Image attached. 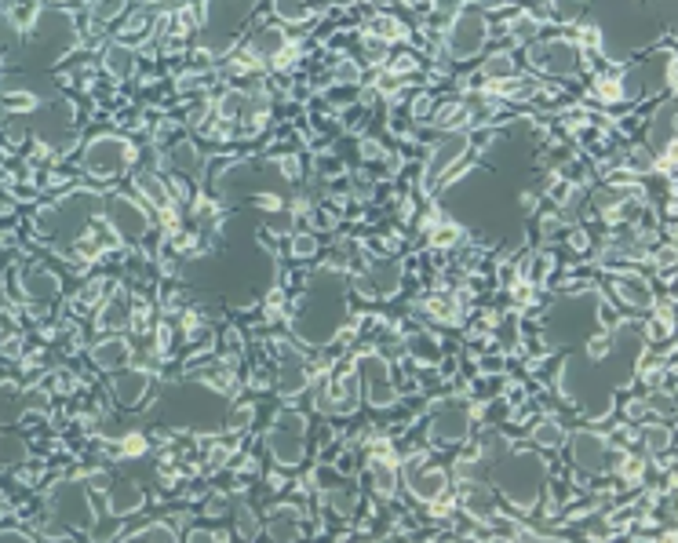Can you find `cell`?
I'll list each match as a JSON object with an SVG mask.
<instances>
[{
    "label": "cell",
    "mask_w": 678,
    "mask_h": 543,
    "mask_svg": "<svg viewBox=\"0 0 678 543\" xmlns=\"http://www.w3.org/2000/svg\"><path fill=\"white\" fill-rule=\"evenodd\" d=\"M489 478L496 493L514 507V511H533L547 489V463L536 452H503L493 467Z\"/></svg>",
    "instance_id": "cell-1"
},
{
    "label": "cell",
    "mask_w": 678,
    "mask_h": 543,
    "mask_svg": "<svg viewBox=\"0 0 678 543\" xmlns=\"http://www.w3.org/2000/svg\"><path fill=\"white\" fill-rule=\"evenodd\" d=\"M599 299L595 295H573V299H562L551 317H547V335L555 343H569V339H588L595 328H599Z\"/></svg>",
    "instance_id": "cell-2"
},
{
    "label": "cell",
    "mask_w": 678,
    "mask_h": 543,
    "mask_svg": "<svg viewBox=\"0 0 678 543\" xmlns=\"http://www.w3.org/2000/svg\"><path fill=\"white\" fill-rule=\"evenodd\" d=\"M267 449L278 467H300L307 456V416L296 409H281L267 434Z\"/></svg>",
    "instance_id": "cell-3"
},
{
    "label": "cell",
    "mask_w": 678,
    "mask_h": 543,
    "mask_svg": "<svg viewBox=\"0 0 678 543\" xmlns=\"http://www.w3.org/2000/svg\"><path fill=\"white\" fill-rule=\"evenodd\" d=\"M256 0H208L205 4V37H208V51H227L238 37V29L245 26V18L252 15Z\"/></svg>",
    "instance_id": "cell-4"
},
{
    "label": "cell",
    "mask_w": 678,
    "mask_h": 543,
    "mask_svg": "<svg viewBox=\"0 0 678 543\" xmlns=\"http://www.w3.org/2000/svg\"><path fill=\"white\" fill-rule=\"evenodd\" d=\"M48 507L51 515L66 526V529H91L95 526V511H91V489L84 482H58L51 493H48Z\"/></svg>",
    "instance_id": "cell-5"
},
{
    "label": "cell",
    "mask_w": 678,
    "mask_h": 543,
    "mask_svg": "<svg viewBox=\"0 0 678 543\" xmlns=\"http://www.w3.org/2000/svg\"><path fill=\"white\" fill-rule=\"evenodd\" d=\"M354 372H357V383H361V394H365L368 405H376V409L397 405L401 390H397V383H394V372H390L387 357H379V354L368 350V354H361V357L354 361Z\"/></svg>",
    "instance_id": "cell-6"
},
{
    "label": "cell",
    "mask_w": 678,
    "mask_h": 543,
    "mask_svg": "<svg viewBox=\"0 0 678 543\" xmlns=\"http://www.w3.org/2000/svg\"><path fill=\"white\" fill-rule=\"evenodd\" d=\"M471 423H474L471 401L467 398H445V401L434 405L427 438H430V445H460V442H467Z\"/></svg>",
    "instance_id": "cell-7"
},
{
    "label": "cell",
    "mask_w": 678,
    "mask_h": 543,
    "mask_svg": "<svg viewBox=\"0 0 678 543\" xmlns=\"http://www.w3.org/2000/svg\"><path fill=\"white\" fill-rule=\"evenodd\" d=\"M132 157H135V150H132L128 139H121V135H99L84 150V168L95 179H113V176H121L132 165Z\"/></svg>",
    "instance_id": "cell-8"
},
{
    "label": "cell",
    "mask_w": 678,
    "mask_h": 543,
    "mask_svg": "<svg viewBox=\"0 0 678 543\" xmlns=\"http://www.w3.org/2000/svg\"><path fill=\"white\" fill-rule=\"evenodd\" d=\"M485 37H489V22H485V15H482L478 7H463V11H456V18L449 22L445 48H449L452 59H474V55L482 51Z\"/></svg>",
    "instance_id": "cell-9"
},
{
    "label": "cell",
    "mask_w": 678,
    "mask_h": 543,
    "mask_svg": "<svg viewBox=\"0 0 678 543\" xmlns=\"http://www.w3.org/2000/svg\"><path fill=\"white\" fill-rule=\"evenodd\" d=\"M529 62H533V69H540V73L562 80V77H573V73L580 69L584 55H580V48H577L573 40L551 37V40H536V44L529 48Z\"/></svg>",
    "instance_id": "cell-10"
},
{
    "label": "cell",
    "mask_w": 678,
    "mask_h": 543,
    "mask_svg": "<svg viewBox=\"0 0 678 543\" xmlns=\"http://www.w3.org/2000/svg\"><path fill=\"white\" fill-rule=\"evenodd\" d=\"M405 489L412 493V500L430 504V500L449 493V471L441 463H434L427 452H416L405 463Z\"/></svg>",
    "instance_id": "cell-11"
},
{
    "label": "cell",
    "mask_w": 678,
    "mask_h": 543,
    "mask_svg": "<svg viewBox=\"0 0 678 543\" xmlns=\"http://www.w3.org/2000/svg\"><path fill=\"white\" fill-rule=\"evenodd\" d=\"M467 150H471V135H467V132H449V135L430 150V157H427L423 186L434 190L438 183H445V176H449V172L467 157Z\"/></svg>",
    "instance_id": "cell-12"
},
{
    "label": "cell",
    "mask_w": 678,
    "mask_h": 543,
    "mask_svg": "<svg viewBox=\"0 0 678 543\" xmlns=\"http://www.w3.org/2000/svg\"><path fill=\"white\" fill-rule=\"evenodd\" d=\"M102 205H106V219H110V227H113L117 238H124V241L146 238V230H150V212H146L143 205H135L132 197H121V194H110Z\"/></svg>",
    "instance_id": "cell-13"
},
{
    "label": "cell",
    "mask_w": 678,
    "mask_h": 543,
    "mask_svg": "<svg viewBox=\"0 0 678 543\" xmlns=\"http://www.w3.org/2000/svg\"><path fill=\"white\" fill-rule=\"evenodd\" d=\"M609 449H613V445H609L599 431H580V434H573V442H569L573 463H577V471H584V474L606 471V467H609Z\"/></svg>",
    "instance_id": "cell-14"
},
{
    "label": "cell",
    "mask_w": 678,
    "mask_h": 543,
    "mask_svg": "<svg viewBox=\"0 0 678 543\" xmlns=\"http://www.w3.org/2000/svg\"><path fill=\"white\" fill-rule=\"evenodd\" d=\"M110 376H113V379H110V394H113V401L124 405V409L139 405V401L150 394V387H154V372L135 368V365H124V368L110 372Z\"/></svg>",
    "instance_id": "cell-15"
},
{
    "label": "cell",
    "mask_w": 678,
    "mask_h": 543,
    "mask_svg": "<svg viewBox=\"0 0 678 543\" xmlns=\"http://www.w3.org/2000/svg\"><path fill=\"white\" fill-rule=\"evenodd\" d=\"M278 350H281V354H278L274 383H278L285 394H300V390L311 383V365H307V357H303L296 346H289V343H281Z\"/></svg>",
    "instance_id": "cell-16"
},
{
    "label": "cell",
    "mask_w": 678,
    "mask_h": 543,
    "mask_svg": "<svg viewBox=\"0 0 678 543\" xmlns=\"http://www.w3.org/2000/svg\"><path fill=\"white\" fill-rule=\"evenodd\" d=\"M292 48V40H289V33L285 29H278V26H260L256 33H252V40H249V59H263V62H278L285 51Z\"/></svg>",
    "instance_id": "cell-17"
},
{
    "label": "cell",
    "mask_w": 678,
    "mask_h": 543,
    "mask_svg": "<svg viewBox=\"0 0 678 543\" xmlns=\"http://www.w3.org/2000/svg\"><path fill=\"white\" fill-rule=\"evenodd\" d=\"M91 361L102 368V372H117V368H124V365H132V343L124 339V335H106V339H99L95 346H91Z\"/></svg>",
    "instance_id": "cell-18"
},
{
    "label": "cell",
    "mask_w": 678,
    "mask_h": 543,
    "mask_svg": "<svg viewBox=\"0 0 678 543\" xmlns=\"http://www.w3.org/2000/svg\"><path fill=\"white\" fill-rule=\"evenodd\" d=\"M646 143H650V154H668V150H675V99L664 102V106L653 113Z\"/></svg>",
    "instance_id": "cell-19"
},
{
    "label": "cell",
    "mask_w": 678,
    "mask_h": 543,
    "mask_svg": "<svg viewBox=\"0 0 678 543\" xmlns=\"http://www.w3.org/2000/svg\"><path fill=\"white\" fill-rule=\"evenodd\" d=\"M18 284H22V295H26V299H33V303H44V299L58 295V277L48 271V267H40V263L22 267Z\"/></svg>",
    "instance_id": "cell-20"
},
{
    "label": "cell",
    "mask_w": 678,
    "mask_h": 543,
    "mask_svg": "<svg viewBox=\"0 0 678 543\" xmlns=\"http://www.w3.org/2000/svg\"><path fill=\"white\" fill-rule=\"evenodd\" d=\"M132 299L124 295V292H113V295H106V303L99 306V317H95V328H102V332H121V328H128L132 325Z\"/></svg>",
    "instance_id": "cell-21"
},
{
    "label": "cell",
    "mask_w": 678,
    "mask_h": 543,
    "mask_svg": "<svg viewBox=\"0 0 678 543\" xmlns=\"http://www.w3.org/2000/svg\"><path fill=\"white\" fill-rule=\"evenodd\" d=\"M263 533L270 540H296L300 537V511L292 504H278L267 511V522H263Z\"/></svg>",
    "instance_id": "cell-22"
},
{
    "label": "cell",
    "mask_w": 678,
    "mask_h": 543,
    "mask_svg": "<svg viewBox=\"0 0 678 543\" xmlns=\"http://www.w3.org/2000/svg\"><path fill=\"white\" fill-rule=\"evenodd\" d=\"M613 292L620 295V303H628L631 310H650L653 306V292L639 273H617L613 277Z\"/></svg>",
    "instance_id": "cell-23"
},
{
    "label": "cell",
    "mask_w": 678,
    "mask_h": 543,
    "mask_svg": "<svg viewBox=\"0 0 678 543\" xmlns=\"http://www.w3.org/2000/svg\"><path fill=\"white\" fill-rule=\"evenodd\" d=\"M143 504H146V493H143L139 482H117V485H110V511H113L117 518L135 515Z\"/></svg>",
    "instance_id": "cell-24"
},
{
    "label": "cell",
    "mask_w": 678,
    "mask_h": 543,
    "mask_svg": "<svg viewBox=\"0 0 678 543\" xmlns=\"http://www.w3.org/2000/svg\"><path fill=\"white\" fill-rule=\"evenodd\" d=\"M372 489L379 500H394L397 493V471L390 463V456H372Z\"/></svg>",
    "instance_id": "cell-25"
},
{
    "label": "cell",
    "mask_w": 678,
    "mask_h": 543,
    "mask_svg": "<svg viewBox=\"0 0 678 543\" xmlns=\"http://www.w3.org/2000/svg\"><path fill=\"white\" fill-rule=\"evenodd\" d=\"M639 442L650 456H668L672 452V427L668 423H642L639 427Z\"/></svg>",
    "instance_id": "cell-26"
},
{
    "label": "cell",
    "mask_w": 678,
    "mask_h": 543,
    "mask_svg": "<svg viewBox=\"0 0 678 543\" xmlns=\"http://www.w3.org/2000/svg\"><path fill=\"white\" fill-rule=\"evenodd\" d=\"M529 442H536L540 449H562V445H566V427H562L555 416H544V420L529 431Z\"/></svg>",
    "instance_id": "cell-27"
},
{
    "label": "cell",
    "mask_w": 678,
    "mask_h": 543,
    "mask_svg": "<svg viewBox=\"0 0 678 543\" xmlns=\"http://www.w3.org/2000/svg\"><path fill=\"white\" fill-rule=\"evenodd\" d=\"M135 51L128 48V44H113L110 51H106V69H110V77H117V80H128L132 73H135Z\"/></svg>",
    "instance_id": "cell-28"
},
{
    "label": "cell",
    "mask_w": 678,
    "mask_h": 543,
    "mask_svg": "<svg viewBox=\"0 0 678 543\" xmlns=\"http://www.w3.org/2000/svg\"><path fill=\"white\" fill-rule=\"evenodd\" d=\"M274 15H278L281 22L300 26V22L311 18V0H274Z\"/></svg>",
    "instance_id": "cell-29"
},
{
    "label": "cell",
    "mask_w": 678,
    "mask_h": 543,
    "mask_svg": "<svg viewBox=\"0 0 678 543\" xmlns=\"http://www.w3.org/2000/svg\"><path fill=\"white\" fill-rule=\"evenodd\" d=\"M128 540L132 543H168V540H175V529H172L168 522H150V526H143L139 533H132Z\"/></svg>",
    "instance_id": "cell-30"
},
{
    "label": "cell",
    "mask_w": 678,
    "mask_h": 543,
    "mask_svg": "<svg viewBox=\"0 0 678 543\" xmlns=\"http://www.w3.org/2000/svg\"><path fill=\"white\" fill-rule=\"evenodd\" d=\"M172 165H175L179 172H197V168L205 165V157H201V150H194L190 143H179V146H172Z\"/></svg>",
    "instance_id": "cell-31"
},
{
    "label": "cell",
    "mask_w": 678,
    "mask_h": 543,
    "mask_svg": "<svg viewBox=\"0 0 678 543\" xmlns=\"http://www.w3.org/2000/svg\"><path fill=\"white\" fill-rule=\"evenodd\" d=\"M408 354H416L419 361H438V357H441V354H438V335L416 332V335L408 339Z\"/></svg>",
    "instance_id": "cell-32"
},
{
    "label": "cell",
    "mask_w": 678,
    "mask_h": 543,
    "mask_svg": "<svg viewBox=\"0 0 678 543\" xmlns=\"http://www.w3.org/2000/svg\"><path fill=\"white\" fill-rule=\"evenodd\" d=\"M318 249H322V238L318 234H292L289 238V252L296 256V260H311V256H318Z\"/></svg>",
    "instance_id": "cell-33"
},
{
    "label": "cell",
    "mask_w": 678,
    "mask_h": 543,
    "mask_svg": "<svg viewBox=\"0 0 678 543\" xmlns=\"http://www.w3.org/2000/svg\"><path fill=\"white\" fill-rule=\"evenodd\" d=\"M536 33H540V22H536V15H518L514 22H511V37L518 40V44H529V40H536Z\"/></svg>",
    "instance_id": "cell-34"
},
{
    "label": "cell",
    "mask_w": 678,
    "mask_h": 543,
    "mask_svg": "<svg viewBox=\"0 0 678 543\" xmlns=\"http://www.w3.org/2000/svg\"><path fill=\"white\" fill-rule=\"evenodd\" d=\"M482 73L489 77V80H503V77H514V59L507 55V51H500V55H493L485 66H482Z\"/></svg>",
    "instance_id": "cell-35"
},
{
    "label": "cell",
    "mask_w": 678,
    "mask_h": 543,
    "mask_svg": "<svg viewBox=\"0 0 678 543\" xmlns=\"http://www.w3.org/2000/svg\"><path fill=\"white\" fill-rule=\"evenodd\" d=\"M146 449H150V442H146V434H139V431H132V434H124V438L117 442V456H124V460L146 456Z\"/></svg>",
    "instance_id": "cell-36"
},
{
    "label": "cell",
    "mask_w": 678,
    "mask_h": 543,
    "mask_svg": "<svg viewBox=\"0 0 678 543\" xmlns=\"http://www.w3.org/2000/svg\"><path fill=\"white\" fill-rule=\"evenodd\" d=\"M29 452H26V445L18 442V438H0V467H15V463H22Z\"/></svg>",
    "instance_id": "cell-37"
},
{
    "label": "cell",
    "mask_w": 678,
    "mask_h": 543,
    "mask_svg": "<svg viewBox=\"0 0 678 543\" xmlns=\"http://www.w3.org/2000/svg\"><path fill=\"white\" fill-rule=\"evenodd\" d=\"M595 95H599V102H620V99H624L620 77H602V80L595 84Z\"/></svg>",
    "instance_id": "cell-38"
},
{
    "label": "cell",
    "mask_w": 678,
    "mask_h": 543,
    "mask_svg": "<svg viewBox=\"0 0 678 543\" xmlns=\"http://www.w3.org/2000/svg\"><path fill=\"white\" fill-rule=\"evenodd\" d=\"M252 420H256V409L252 405H238L230 416H227V427L238 434V431H245V427H252Z\"/></svg>",
    "instance_id": "cell-39"
},
{
    "label": "cell",
    "mask_w": 678,
    "mask_h": 543,
    "mask_svg": "<svg viewBox=\"0 0 678 543\" xmlns=\"http://www.w3.org/2000/svg\"><path fill=\"white\" fill-rule=\"evenodd\" d=\"M333 77H336V84H357L361 80V66L354 59H339Z\"/></svg>",
    "instance_id": "cell-40"
},
{
    "label": "cell",
    "mask_w": 678,
    "mask_h": 543,
    "mask_svg": "<svg viewBox=\"0 0 678 543\" xmlns=\"http://www.w3.org/2000/svg\"><path fill=\"white\" fill-rule=\"evenodd\" d=\"M584 4H588V0H551V7H555L558 18H577V15L584 11Z\"/></svg>",
    "instance_id": "cell-41"
},
{
    "label": "cell",
    "mask_w": 678,
    "mask_h": 543,
    "mask_svg": "<svg viewBox=\"0 0 678 543\" xmlns=\"http://www.w3.org/2000/svg\"><path fill=\"white\" fill-rule=\"evenodd\" d=\"M460 241V230L456 227H434V245H441V249H449V245H456Z\"/></svg>",
    "instance_id": "cell-42"
},
{
    "label": "cell",
    "mask_w": 678,
    "mask_h": 543,
    "mask_svg": "<svg viewBox=\"0 0 678 543\" xmlns=\"http://www.w3.org/2000/svg\"><path fill=\"white\" fill-rule=\"evenodd\" d=\"M390 69H394V73H412V69H416V55H412V51H401V55H394Z\"/></svg>",
    "instance_id": "cell-43"
},
{
    "label": "cell",
    "mask_w": 678,
    "mask_h": 543,
    "mask_svg": "<svg viewBox=\"0 0 678 543\" xmlns=\"http://www.w3.org/2000/svg\"><path fill=\"white\" fill-rule=\"evenodd\" d=\"M278 168H281V176H285V179H300V176H303L300 157H281V161H278Z\"/></svg>",
    "instance_id": "cell-44"
},
{
    "label": "cell",
    "mask_w": 678,
    "mask_h": 543,
    "mask_svg": "<svg viewBox=\"0 0 678 543\" xmlns=\"http://www.w3.org/2000/svg\"><path fill=\"white\" fill-rule=\"evenodd\" d=\"M657 267H661L664 273L675 267V245H664V249L657 252Z\"/></svg>",
    "instance_id": "cell-45"
},
{
    "label": "cell",
    "mask_w": 678,
    "mask_h": 543,
    "mask_svg": "<svg viewBox=\"0 0 678 543\" xmlns=\"http://www.w3.org/2000/svg\"><path fill=\"white\" fill-rule=\"evenodd\" d=\"M427 113H430V95H419V99L412 102V117H416V121H423Z\"/></svg>",
    "instance_id": "cell-46"
},
{
    "label": "cell",
    "mask_w": 678,
    "mask_h": 543,
    "mask_svg": "<svg viewBox=\"0 0 678 543\" xmlns=\"http://www.w3.org/2000/svg\"><path fill=\"white\" fill-rule=\"evenodd\" d=\"M26 533H0V543H26Z\"/></svg>",
    "instance_id": "cell-47"
},
{
    "label": "cell",
    "mask_w": 678,
    "mask_h": 543,
    "mask_svg": "<svg viewBox=\"0 0 678 543\" xmlns=\"http://www.w3.org/2000/svg\"><path fill=\"white\" fill-rule=\"evenodd\" d=\"M40 4H66V0H40Z\"/></svg>",
    "instance_id": "cell-48"
},
{
    "label": "cell",
    "mask_w": 678,
    "mask_h": 543,
    "mask_svg": "<svg viewBox=\"0 0 678 543\" xmlns=\"http://www.w3.org/2000/svg\"><path fill=\"white\" fill-rule=\"evenodd\" d=\"M139 4H157V0H139Z\"/></svg>",
    "instance_id": "cell-49"
},
{
    "label": "cell",
    "mask_w": 678,
    "mask_h": 543,
    "mask_svg": "<svg viewBox=\"0 0 678 543\" xmlns=\"http://www.w3.org/2000/svg\"><path fill=\"white\" fill-rule=\"evenodd\" d=\"M485 4H503V0H485Z\"/></svg>",
    "instance_id": "cell-50"
}]
</instances>
